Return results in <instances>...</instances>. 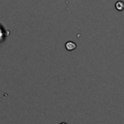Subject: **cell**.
Masks as SVG:
<instances>
[{
	"instance_id": "6da1fadb",
	"label": "cell",
	"mask_w": 124,
	"mask_h": 124,
	"mask_svg": "<svg viewBox=\"0 0 124 124\" xmlns=\"http://www.w3.org/2000/svg\"><path fill=\"white\" fill-rule=\"evenodd\" d=\"M65 47H66V49L67 50H74V49H76V47H77V45H76V43H74V42H72V41H69V42H67L66 44H65Z\"/></svg>"
},
{
	"instance_id": "7a4b0ae2",
	"label": "cell",
	"mask_w": 124,
	"mask_h": 124,
	"mask_svg": "<svg viewBox=\"0 0 124 124\" xmlns=\"http://www.w3.org/2000/svg\"><path fill=\"white\" fill-rule=\"evenodd\" d=\"M115 8H116V10H118V11L124 10V3H123L122 1H117V2L115 3Z\"/></svg>"
}]
</instances>
